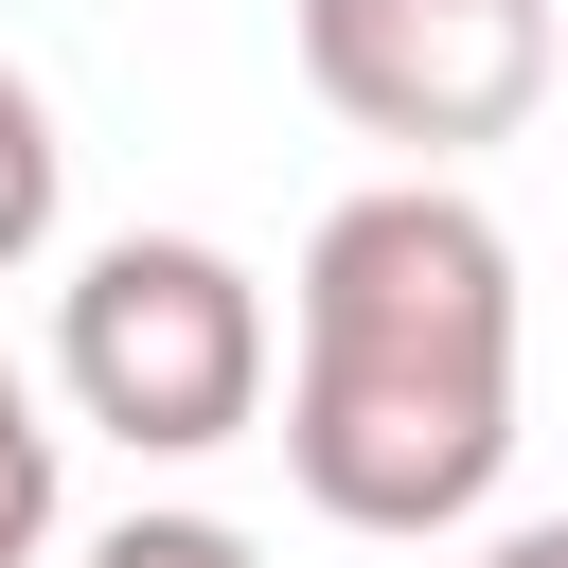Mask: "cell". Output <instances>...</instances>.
Masks as SVG:
<instances>
[{
  "mask_svg": "<svg viewBox=\"0 0 568 568\" xmlns=\"http://www.w3.org/2000/svg\"><path fill=\"white\" fill-rule=\"evenodd\" d=\"M284 479L302 515L426 550L515 462V231L462 178H373L284 266Z\"/></svg>",
  "mask_w": 568,
  "mask_h": 568,
  "instance_id": "cell-1",
  "label": "cell"
},
{
  "mask_svg": "<svg viewBox=\"0 0 568 568\" xmlns=\"http://www.w3.org/2000/svg\"><path fill=\"white\" fill-rule=\"evenodd\" d=\"M266 355H284V320L213 231H106L53 284V390H71V426H106L142 462L248 444L266 426Z\"/></svg>",
  "mask_w": 568,
  "mask_h": 568,
  "instance_id": "cell-2",
  "label": "cell"
},
{
  "mask_svg": "<svg viewBox=\"0 0 568 568\" xmlns=\"http://www.w3.org/2000/svg\"><path fill=\"white\" fill-rule=\"evenodd\" d=\"M284 53H302V89L355 142L444 178V160H479V142H515L550 106L568 18L550 0H284Z\"/></svg>",
  "mask_w": 568,
  "mask_h": 568,
  "instance_id": "cell-3",
  "label": "cell"
},
{
  "mask_svg": "<svg viewBox=\"0 0 568 568\" xmlns=\"http://www.w3.org/2000/svg\"><path fill=\"white\" fill-rule=\"evenodd\" d=\"M53 213H71V142H53V89H36V71H0V266H36V248H53Z\"/></svg>",
  "mask_w": 568,
  "mask_h": 568,
  "instance_id": "cell-4",
  "label": "cell"
},
{
  "mask_svg": "<svg viewBox=\"0 0 568 568\" xmlns=\"http://www.w3.org/2000/svg\"><path fill=\"white\" fill-rule=\"evenodd\" d=\"M53 497H71V426L36 408V373L0 355V568H36L53 550Z\"/></svg>",
  "mask_w": 568,
  "mask_h": 568,
  "instance_id": "cell-5",
  "label": "cell"
},
{
  "mask_svg": "<svg viewBox=\"0 0 568 568\" xmlns=\"http://www.w3.org/2000/svg\"><path fill=\"white\" fill-rule=\"evenodd\" d=\"M89 568H266L231 515H124V532H89Z\"/></svg>",
  "mask_w": 568,
  "mask_h": 568,
  "instance_id": "cell-6",
  "label": "cell"
},
{
  "mask_svg": "<svg viewBox=\"0 0 568 568\" xmlns=\"http://www.w3.org/2000/svg\"><path fill=\"white\" fill-rule=\"evenodd\" d=\"M479 568H568V515H532V532H497Z\"/></svg>",
  "mask_w": 568,
  "mask_h": 568,
  "instance_id": "cell-7",
  "label": "cell"
}]
</instances>
